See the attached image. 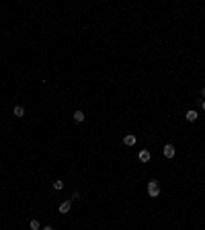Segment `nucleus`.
Instances as JSON below:
<instances>
[{"label":"nucleus","mask_w":205,"mask_h":230,"mask_svg":"<svg viewBox=\"0 0 205 230\" xmlns=\"http://www.w3.org/2000/svg\"><path fill=\"white\" fill-rule=\"evenodd\" d=\"M148 193H150V197H158L160 195V185H158V181H150V183H148Z\"/></svg>","instance_id":"f257e3e1"},{"label":"nucleus","mask_w":205,"mask_h":230,"mask_svg":"<svg viewBox=\"0 0 205 230\" xmlns=\"http://www.w3.org/2000/svg\"><path fill=\"white\" fill-rule=\"evenodd\" d=\"M185 117H187V121H195V119L199 117V113H197V111H193V109H191V111H187V115H185Z\"/></svg>","instance_id":"20e7f679"},{"label":"nucleus","mask_w":205,"mask_h":230,"mask_svg":"<svg viewBox=\"0 0 205 230\" xmlns=\"http://www.w3.org/2000/svg\"><path fill=\"white\" fill-rule=\"evenodd\" d=\"M74 119H76V121H84V111H76V113H74Z\"/></svg>","instance_id":"0eeeda50"},{"label":"nucleus","mask_w":205,"mask_h":230,"mask_svg":"<svg viewBox=\"0 0 205 230\" xmlns=\"http://www.w3.org/2000/svg\"><path fill=\"white\" fill-rule=\"evenodd\" d=\"M54 189H57V191L64 189V181H54Z\"/></svg>","instance_id":"1a4fd4ad"},{"label":"nucleus","mask_w":205,"mask_h":230,"mask_svg":"<svg viewBox=\"0 0 205 230\" xmlns=\"http://www.w3.org/2000/svg\"><path fill=\"white\" fill-rule=\"evenodd\" d=\"M43 230H54V228H51V226H45V228H43Z\"/></svg>","instance_id":"9b49d317"},{"label":"nucleus","mask_w":205,"mask_h":230,"mask_svg":"<svg viewBox=\"0 0 205 230\" xmlns=\"http://www.w3.org/2000/svg\"><path fill=\"white\" fill-rule=\"evenodd\" d=\"M162 152H164V156H166V158H172L176 150H174V146H172V144H166V146H164V150H162Z\"/></svg>","instance_id":"f03ea898"},{"label":"nucleus","mask_w":205,"mask_h":230,"mask_svg":"<svg viewBox=\"0 0 205 230\" xmlns=\"http://www.w3.org/2000/svg\"><path fill=\"white\" fill-rule=\"evenodd\" d=\"M139 160H142V162H148L150 160V152H148V150H142V152H139Z\"/></svg>","instance_id":"423d86ee"},{"label":"nucleus","mask_w":205,"mask_h":230,"mask_svg":"<svg viewBox=\"0 0 205 230\" xmlns=\"http://www.w3.org/2000/svg\"><path fill=\"white\" fill-rule=\"evenodd\" d=\"M201 107H203V109H205V101H203V103H201Z\"/></svg>","instance_id":"ddd939ff"},{"label":"nucleus","mask_w":205,"mask_h":230,"mask_svg":"<svg viewBox=\"0 0 205 230\" xmlns=\"http://www.w3.org/2000/svg\"><path fill=\"white\" fill-rule=\"evenodd\" d=\"M31 228H33V230H39V222H37V220H31Z\"/></svg>","instance_id":"9d476101"},{"label":"nucleus","mask_w":205,"mask_h":230,"mask_svg":"<svg viewBox=\"0 0 205 230\" xmlns=\"http://www.w3.org/2000/svg\"><path fill=\"white\" fill-rule=\"evenodd\" d=\"M201 95H203V97H205V89H201Z\"/></svg>","instance_id":"f8f14e48"},{"label":"nucleus","mask_w":205,"mask_h":230,"mask_svg":"<svg viewBox=\"0 0 205 230\" xmlns=\"http://www.w3.org/2000/svg\"><path fill=\"white\" fill-rule=\"evenodd\" d=\"M123 142H125V146H133V144H136V136H131V134H129V136H125V138H123Z\"/></svg>","instance_id":"39448f33"},{"label":"nucleus","mask_w":205,"mask_h":230,"mask_svg":"<svg viewBox=\"0 0 205 230\" xmlns=\"http://www.w3.org/2000/svg\"><path fill=\"white\" fill-rule=\"evenodd\" d=\"M14 115H17V117H23L25 109H23V107H14Z\"/></svg>","instance_id":"6e6552de"},{"label":"nucleus","mask_w":205,"mask_h":230,"mask_svg":"<svg viewBox=\"0 0 205 230\" xmlns=\"http://www.w3.org/2000/svg\"><path fill=\"white\" fill-rule=\"evenodd\" d=\"M70 206H72V201H64V204H62V206H60V214H68L70 212Z\"/></svg>","instance_id":"7ed1b4c3"}]
</instances>
